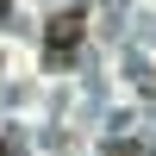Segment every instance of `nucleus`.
Returning a JSON list of instances; mask_svg holds the SVG:
<instances>
[{
    "instance_id": "obj_2",
    "label": "nucleus",
    "mask_w": 156,
    "mask_h": 156,
    "mask_svg": "<svg viewBox=\"0 0 156 156\" xmlns=\"http://www.w3.org/2000/svg\"><path fill=\"white\" fill-rule=\"evenodd\" d=\"M112 156H137V144H119V150H112Z\"/></svg>"
},
{
    "instance_id": "obj_1",
    "label": "nucleus",
    "mask_w": 156,
    "mask_h": 156,
    "mask_svg": "<svg viewBox=\"0 0 156 156\" xmlns=\"http://www.w3.org/2000/svg\"><path fill=\"white\" fill-rule=\"evenodd\" d=\"M81 31H87V12H81V6L56 12V19H50V31H44V56H50V62H69L75 50H81Z\"/></svg>"
}]
</instances>
